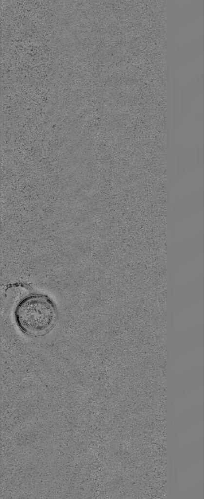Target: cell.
I'll return each instance as SVG.
<instances>
[{
    "label": "cell",
    "mask_w": 204,
    "mask_h": 499,
    "mask_svg": "<svg viewBox=\"0 0 204 499\" xmlns=\"http://www.w3.org/2000/svg\"><path fill=\"white\" fill-rule=\"evenodd\" d=\"M57 317L56 307L49 297L32 295L17 306L14 318L19 328L32 336L44 334L54 326Z\"/></svg>",
    "instance_id": "obj_1"
}]
</instances>
